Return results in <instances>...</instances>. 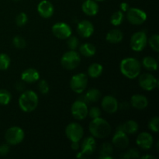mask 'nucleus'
I'll return each mask as SVG.
<instances>
[{"instance_id": "obj_1", "label": "nucleus", "mask_w": 159, "mask_h": 159, "mask_svg": "<svg viewBox=\"0 0 159 159\" xmlns=\"http://www.w3.org/2000/svg\"><path fill=\"white\" fill-rule=\"evenodd\" d=\"M120 72L127 79H134L139 76L141 70V63L134 57H127L121 61Z\"/></svg>"}, {"instance_id": "obj_2", "label": "nucleus", "mask_w": 159, "mask_h": 159, "mask_svg": "<svg viewBox=\"0 0 159 159\" xmlns=\"http://www.w3.org/2000/svg\"><path fill=\"white\" fill-rule=\"evenodd\" d=\"M89 130L92 136L102 139V138H107L110 134L111 126L106 120L99 116V117L93 119L89 126Z\"/></svg>"}, {"instance_id": "obj_3", "label": "nucleus", "mask_w": 159, "mask_h": 159, "mask_svg": "<svg viewBox=\"0 0 159 159\" xmlns=\"http://www.w3.org/2000/svg\"><path fill=\"white\" fill-rule=\"evenodd\" d=\"M38 96L32 90H26L22 93L19 98V107L26 113H30L36 110L38 106Z\"/></svg>"}, {"instance_id": "obj_4", "label": "nucleus", "mask_w": 159, "mask_h": 159, "mask_svg": "<svg viewBox=\"0 0 159 159\" xmlns=\"http://www.w3.org/2000/svg\"><path fill=\"white\" fill-rule=\"evenodd\" d=\"M81 62L80 54L75 51H67L62 55L61 64L62 67L67 70H74L77 68Z\"/></svg>"}, {"instance_id": "obj_5", "label": "nucleus", "mask_w": 159, "mask_h": 159, "mask_svg": "<svg viewBox=\"0 0 159 159\" xmlns=\"http://www.w3.org/2000/svg\"><path fill=\"white\" fill-rule=\"evenodd\" d=\"M25 137L24 131L20 127H11L5 134V140L9 145H16L23 141Z\"/></svg>"}, {"instance_id": "obj_6", "label": "nucleus", "mask_w": 159, "mask_h": 159, "mask_svg": "<svg viewBox=\"0 0 159 159\" xmlns=\"http://www.w3.org/2000/svg\"><path fill=\"white\" fill-rule=\"evenodd\" d=\"M81 152H79L76 157L79 158H86L93 155L96 148V142L94 137L89 136L82 140L81 144Z\"/></svg>"}, {"instance_id": "obj_7", "label": "nucleus", "mask_w": 159, "mask_h": 159, "mask_svg": "<svg viewBox=\"0 0 159 159\" xmlns=\"http://www.w3.org/2000/svg\"><path fill=\"white\" fill-rule=\"evenodd\" d=\"M88 85V76L84 73H79L71 77L70 81V87L71 90L78 94H81L85 91Z\"/></svg>"}, {"instance_id": "obj_8", "label": "nucleus", "mask_w": 159, "mask_h": 159, "mask_svg": "<svg viewBox=\"0 0 159 159\" xmlns=\"http://www.w3.org/2000/svg\"><path fill=\"white\" fill-rule=\"evenodd\" d=\"M65 135L71 142L80 141L84 135L83 127L78 123H70L65 128Z\"/></svg>"}, {"instance_id": "obj_9", "label": "nucleus", "mask_w": 159, "mask_h": 159, "mask_svg": "<svg viewBox=\"0 0 159 159\" xmlns=\"http://www.w3.org/2000/svg\"><path fill=\"white\" fill-rule=\"evenodd\" d=\"M148 43L147 34L144 31H138L134 33L130 37V48L133 51L139 52L145 48Z\"/></svg>"}, {"instance_id": "obj_10", "label": "nucleus", "mask_w": 159, "mask_h": 159, "mask_svg": "<svg viewBox=\"0 0 159 159\" xmlns=\"http://www.w3.org/2000/svg\"><path fill=\"white\" fill-rule=\"evenodd\" d=\"M127 19L130 24L141 25L147 20V13L138 8H129L127 11Z\"/></svg>"}, {"instance_id": "obj_11", "label": "nucleus", "mask_w": 159, "mask_h": 159, "mask_svg": "<svg viewBox=\"0 0 159 159\" xmlns=\"http://www.w3.org/2000/svg\"><path fill=\"white\" fill-rule=\"evenodd\" d=\"M138 83L141 89L146 91H152L157 88L158 85V79L155 77L152 74L150 73H144V74L139 75L138 79Z\"/></svg>"}, {"instance_id": "obj_12", "label": "nucleus", "mask_w": 159, "mask_h": 159, "mask_svg": "<svg viewBox=\"0 0 159 159\" xmlns=\"http://www.w3.org/2000/svg\"><path fill=\"white\" fill-rule=\"evenodd\" d=\"M88 106L85 102L78 99L71 106V112L73 117L78 120H82L88 116Z\"/></svg>"}, {"instance_id": "obj_13", "label": "nucleus", "mask_w": 159, "mask_h": 159, "mask_svg": "<svg viewBox=\"0 0 159 159\" xmlns=\"http://www.w3.org/2000/svg\"><path fill=\"white\" fill-rule=\"evenodd\" d=\"M51 30L54 37L60 40H66L72 34L71 26L63 22H59L53 25Z\"/></svg>"}, {"instance_id": "obj_14", "label": "nucleus", "mask_w": 159, "mask_h": 159, "mask_svg": "<svg viewBox=\"0 0 159 159\" xmlns=\"http://www.w3.org/2000/svg\"><path fill=\"white\" fill-rule=\"evenodd\" d=\"M112 143L117 148H127L129 145V138L126 133L120 130H116V132L113 135Z\"/></svg>"}, {"instance_id": "obj_15", "label": "nucleus", "mask_w": 159, "mask_h": 159, "mask_svg": "<svg viewBox=\"0 0 159 159\" xmlns=\"http://www.w3.org/2000/svg\"><path fill=\"white\" fill-rule=\"evenodd\" d=\"M77 32L83 38H89L94 33V26L89 20H82L78 23Z\"/></svg>"}, {"instance_id": "obj_16", "label": "nucleus", "mask_w": 159, "mask_h": 159, "mask_svg": "<svg viewBox=\"0 0 159 159\" xmlns=\"http://www.w3.org/2000/svg\"><path fill=\"white\" fill-rule=\"evenodd\" d=\"M37 12L41 17L44 19H48L52 16L54 14V6L48 0H42L37 6Z\"/></svg>"}, {"instance_id": "obj_17", "label": "nucleus", "mask_w": 159, "mask_h": 159, "mask_svg": "<svg viewBox=\"0 0 159 159\" xmlns=\"http://www.w3.org/2000/svg\"><path fill=\"white\" fill-rule=\"evenodd\" d=\"M118 101L112 96H106L102 99L101 106L105 112L108 113H114L118 110Z\"/></svg>"}, {"instance_id": "obj_18", "label": "nucleus", "mask_w": 159, "mask_h": 159, "mask_svg": "<svg viewBox=\"0 0 159 159\" xmlns=\"http://www.w3.org/2000/svg\"><path fill=\"white\" fill-rule=\"evenodd\" d=\"M136 143L139 147H141L144 150H148L153 145L154 138L151 134L148 132H142L138 134Z\"/></svg>"}, {"instance_id": "obj_19", "label": "nucleus", "mask_w": 159, "mask_h": 159, "mask_svg": "<svg viewBox=\"0 0 159 159\" xmlns=\"http://www.w3.org/2000/svg\"><path fill=\"white\" fill-rule=\"evenodd\" d=\"M130 104L137 110H144L148 106V99L144 95L136 94L131 97Z\"/></svg>"}, {"instance_id": "obj_20", "label": "nucleus", "mask_w": 159, "mask_h": 159, "mask_svg": "<svg viewBox=\"0 0 159 159\" xmlns=\"http://www.w3.org/2000/svg\"><path fill=\"white\" fill-rule=\"evenodd\" d=\"M21 79L26 83H34L40 79V74L35 68H27L22 72Z\"/></svg>"}, {"instance_id": "obj_21", "label": "nucleus", "mask_w": 159, "mask_h": 159, "mask_svg": "<svg viewBox=\"0 0 159 159\" xmlns=\"http://www.w3.org/2000/svg\"><path fill=\"white\" fill-rule=\"evenodd\" d=\"M82 9L85 15L93 16L99 12V5L94 0H85L82 3Z\"/></svg>"}, {"instance_id": "obj_22", "label": "nucleus", "mask_w": 159, "mask_h": 159, "mask_svg": "<svg viewBox=\"0 0 159 159\" xmlns=\"http://www.w3.org/2000/svg\"><path fill=\"white\" fill-rule=\"evenodd\" d=\"M138 129H139V126H138V123L133 120H130L126 121L125 123L120 125L116 130H122L127 134H134L137 133Z\"/></svg>"}, {"instance_id": "obj_23", "label": "nucleus", "mask_w": 159, "mask_h": 159, "mask_svg": "<svg viewBox=\"0 0 159 159\" xmlns=\"http://www.w3.org/2000/svg\"><path fill=\"white\" fill-rule=\"evenodd\" d=\"M124 38V34L121 30L118 29L111 30L107 33L106 36V40L111 43H118L122 41Z\"/></svg>"}, {"instance_id": "obj_24", "label": "nucleus", "mask_w": 159, "mask_h": 159, "mask_svg": "<svg viewBox=\"0 0 159 159\" xmlns=\"http://www.w3.org/2000/svg\"><path fill=\"white\" fill-rule=\"evenodd\" d=\"M113 144L109 142H105L102 144L99 150V158L101 159H113Z\"/></svg>"}, {"instance_id": "obj_25", "label": "nucleus", "mask_w": 159, "mask_h": 159, "mask_svg": "<svg viewBox=\"0 0 159 159\" xmlns=\"http://www.w3.org/2000/svg\"><path fill=\"white\" fill-rule=\"evenodd\" d=\"M79 53L85 57H93L96 53V48L94 44L91 43H83L79 48Z\"/></svg>"}, {"instance_id": "obj_26", "label": "nucleus", "mask_w": 159, "mask_h": 159, "mask_svg": "<svg viewBox=\"0 0 159 159\" xmlns=\"http://www.w3.org/2000/svg\"><path fill=\"white\" fill-rule=\"evenodd\" d=\"M103 71V67L99 63H93L89 67L88 75L93 79L99 77Z\"/></svg>"}, {"instance_id": "obj_27", "label": "nucleus", "mask_w": 159, "mask_h": 159, "mask_svg": "<svg viewBox=\"0 0 159 159\" xmlns=\"http://www.w3.org/2000/svg\"><path fill=\"white\" fill-rule=\"evenodd\" d=\"M142 65L149 71H155L158 69V61L153 57L148 56L143 58Z\"/></svg>"}, {"instance_id": "obj_28", "label": "nucleus", "mask_w": 159, "mask_h": 159, "mask_svg": "<svg viewBox=\"0 0 159 159\" xmlns=\"http://www.w3.org/2000/svg\"><path fill=\"white\" fill-rule=\"evenodd\" d=\"M85 97L88 102H96L101 98V93L97 89H90L85 93Z\"/></svg>"}, {"instance_id": "obj_29", "label": "nucleus", "mask_w": 159, "mask_h": 159, "mask_svg": "<svg viewBox=\"0 0 159 159\" xmlns=\"http://www.w3.org/2000/svg\"><path fill=\"white\" fill-rule=\"evenodd\" d=\"M124 12H122L121 10H118L116 12H115L113 15L111 16V18H110V23L112 25L115 26H120L121 23L124 21Z\"/></svg>"}, {"instance_id": "obj_30", "label": "nucleus", "mask_w": 159, "mask_h": 159, "mask_svg": "<svg viewBox=\"0 0 159 159\" xmlns=\"http://www.w3.org/2000/svg\"><path fill=\"white\" fill-rule=\"evenodd\" d=\"M12 95L8 90L0 89V105L6 106L10 102Z\"/></svg>"}, {"instance_id": "obj_31", "label": "nucleus", "mask_w": 159, "mask_h": 159, "mask_svg": "<svg viewBox=\"0 0 159 159\" xmlns=\"http://www.w3.org/2000/svg\"><path fill=\"white\" fill-rule=\"evenodd\" d=\"M11 59L8 54L1 53L0 54V70L1 71H5L8 69L10 65Z\"/></svg>"}, {"instance_id": "obj_32", "label": "nucleus", "mask_w": 159, "mask_h": 159, "mask_svg": "<svg viewBox=\"0 0 159 159\" xmlns=\"http://www.w3.org/2000/svg\"><path fill=\"white\" fill-rule=\"evenodd\" d=\"M149 45H150L151 48L155 52H158L159 51V36L158 34H153L152 37L148 40Z\"/></svg>"}, {"instance_id": "obj_33", "label": "nucleus", "mask_w": 159, "mask_h": 159, "mask_svg": "<svg viewBox=\"0 0 159 159\" xmlns=\"http://www.w3.org/2000/svg\"><path fill=\"white\" fill-rule=\"evenodd\" d=\"M121 158L124 159H130V158H140V152L138 149L136 148H130L127 150V152H124Z\"/></svg>"}, {"instance_id": "obj_34", "label": "nucleus", "mask_w": 159, "mask_h": 159, "mask_svg": "<svg viewBox=\"0 0 159 159\" xmlns=\"http://www.w3.org/2000/svg\"><path fill=\"white\" fill-rule=\"evenodd\" d=\"M12 43H13L14 47L18 48V49H23L26 46V40L23 37H20V36L14 37L13 40H12Z\"/></svg>"}, {"instance_id": "obj_35", "label": "nucleus", "mask_w": 159, "mask_h": 159, "mask_svg": "<svg viewBox=\"0 0 159 159\" xmlns=\"http://www.w3.org/2000/svg\"><path fill=\"white\" fill-rule=\"evenodd\" d=\"M79 40L77 37L75 36H70L67 40V45H68V48L71 51H75L79 47Z\"/></svg>"}, {"instance_id": "obj_36", "label": "nucleus", "mask_w": 159, "mask_h": 159, "mask_svg": "<svg viewBox=\"0 0 159 159\" xmlns=\"http://www.w3.org/2000/svg\"><path fill=\"white\" fill-rule=\"evenodd\" d=\"M148 127L152 131L158 133L159 131V118L158 116H154L149 120Z\"/></svg>"}, {"instance_id": "obj_37", "label": "nucleus", "mask_w": 159, "mask_h": 159, "mask_svg": "<svg viewBox=\"0 0 159 159\" xmlns=\"http://www.w3.org/2000/svg\"><path fill=\"white\" fill-rule=\"evenodd\" d=\"M28 21V17L25 12H20L16 18V23L18 26H23L26 24Z\"/></svg>"}, {"instance_id": "obj_38", "label": "nucleus", "mask_w": 159, "mask_h": 159, "mask_svg": "<svg viewBox=\"0 0 159 159\" xmlns=\"http://www.w3.org/2000/svg\"><path fill=\"white\" fill-rule=\"evenodd\" d=\"M38 89H39V91L42 93V94L45 95V94H48L49 93V85L48 83L47 82L46 80L44 79H42L41 81H40L38 84Z\"/></svg>"}, {"instance_id": "obj_39", "label": "nucleus", "mask_w": 159, "mask_h": 159, "mask_svg": "<svg viewBox=\"0 0 159 159\" xmlns=\"http://www.w3.org/2000/svg\"><path fill=\"white\" fill-rule=\"evenodd\" d=\"M101 115V110L99 107H93L88 110V116L92 119L99 117Z\"/></svg>"}, {"instance_id": "obj_40", "label": "nucleus", "mask_w": 159, "mask_h": 159, "mask_svg": "<svg viewBox=\"0 0 159 159\" xmlns=\"http://www.w3.org/2000/svg\"><path fill=\"white\" fill-rule=\"evenodd\" d=\"M10 151L9 144H2L0 145V156H6L9 154Z\"/></svg>"}, {"instance_id": "obj_41", "label": "nucleus", "mask_w": 159, "mask_h": 159, "mask_svg": "<svg viewBox=\"0 0 159 159\" xmlns=\"http://www.w3.org/2000/svg\"><path fill=\"white\" fill-rule=\"evenodd\" d=\"M118 108H120V110H127L130 108V103L126 102V101H124V102H122L121 103H120L119 105H118Z\"/></svg>"}, {"instance_id": "obj_42", "label": "nucleus", "mask_w": 159, "mask_h": 159, "mask_svg": "<svg viewBox=\"0 0 159 159\" xmlns=\"http://www.w3.org/2000/svg\"><path fill=\"white\" fill-rule=\"evenodd\" d=\"M129 5L128 3L127 2H121L120 5V9L122 12H127L129 9Z\"/></svg>"}, {"instance_id": "obj_43", "label": "nucleus", "mask_w": 159, "mask_h": 159, "mask_svg": "<svg viewBox=\"0 0 159 159\" xmlns=\"http://www.w3.org/2000/svg\"><path fill=\"white\" fill-rule=\"evenodd\" d=\"M71 148L74 151H78L80 148V144H79V141H75V142H71Z\"/></svg>"}, {"instance_id": "obj_44", "label": "nucleus", "mask_w": 159, "mask_h": 159, "mask_svg": "<svg viewBox=\"0 0 159 159\" xmlns=\"http://www.w3.org/2000/svg\"><path fill=\"white\" fill-rule=\"evenodd\" d=\"M16 89L18 90L19 92L23 91V89H24L25 88L24 84H23V82H18V83L16 85Z\"/></svg>"}, {"instance_id": "obj_45", "label": "nucleus", "mask_w": 159, "mask_h": 159, "mask_svg": "<svg viewBox=\"0 0 159 159\" xmlns=\"http://www.w3.org/2000/svg\"><path fill=\"white\" fill-rule=\"evenodd\" d=\"M141 158H143V159H153V158H155V156H153V155H144V156H142L141 157Z\"/></svg>"}, {"instance_id": "obj_46", "label": "nucleus", "mask_w": 159, "mask_h": 159, "mask_svg": "<svg viewBox=\"0 0 159 159\" xmlns=\"http://www.w3.org/2000/svg\"><path fill=\"white\" fill-rule=\"evenodd\" d=\"M94 1H96V2H102V1H105V0H94Z\"/></svg>"}, {"instance_id": "obj_47", "label": "nucleus", "mask_w": 159, "mask_h": 159, "mask_svg": "<svg viewBox=\"0 0 159 159\" xmlns=\"http://www.w3.org/2000/svg\"><path fill=\"white\" fill-rule=\"evenodd\" d=\"M13 1H20V0H13Z\"/></svg>"}]
</instances>
